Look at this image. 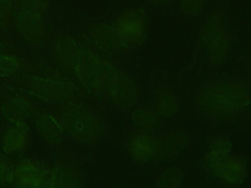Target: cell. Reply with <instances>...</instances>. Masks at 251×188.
Masks as SVG:
<instances>
[{"mask_svg": "<svg viewBox=\"0 0 251 188\" xmlns=\"http://www.w3.org/2000/svg\"><path fill=\"white\" fill-rule=\"evenodd\" d=\"M75 71L87 88L112 97L123 108L131 107L138 97L135 84L125 72L91 51L80 49Z\"/></svg>", "mask_w": 251, "mask_h": 188, "instance_id": "6da1fadb", "label": "cell"}, {"mask_svg": "<svg viewBox=\"0 0 251 188\" xmlns=\"http://www.w3.org/2000/svg\"><path fill=\"white\" fill-rule=\"evenodd\" d=\"M251 101V93L245 84L223 80L203 88L197 98L200 110L214 118H231L243 112Z\"/></svg>", "mask_w": 251, "mask_h": 188, "instance_id": "7a4b0ae2", "label": "cell"}, {"mask_svg": "<svg viewBox=\"0 0 251 188\" xmlns=\"http://www.w3.org/2000/svg\"><path fill=\"white\" fill-rule=\"evenodd\" d=\"M154 106L156 112L163 117L174 116L178 109L176 97L169 90H159L154 95Z\"/></svg>", "mask_w": 251, "mask_h": 188, "instance_id": "9a60e30c", "label": "cell"}, {"mask_svg": "<svg viewBox=\"0 0 251 188\" xmlns=\"http://www.w3.org/2000/svg\"><path fill=\"white\" fill-rule=\"evenodd\" d=\"M12 179V170L9 163L2 157H0V181H10Z\"/></svg>", "mask_w": 251, "mask_h": 188, "instance_id": "d4e9b609", "label": "cell"}, {"mask_svg": "<svg viewBox=\"0 0 251 188\" xmlns=\"http://www.w3.org/2000/svg\"><path fill=\"white\" fill-rule=\"evenodd\" d=\"M55 179V172L52 168H45L41 179L39 181L38 187H53Z\"/></svg>", "mask_w": 251, "mask_h": 188, "instance_id": "cb8c5ba5", "label": "cell"}, {"mask_svg": "<svg viewBox=\"0 0 251 188\" xmlns=\"http://www.w3.org/2000/svg\"><path fill=\"white\" fill-rule=\"evenodd\" d=\"M80 54V48L70 37H62L54 44V56L57 62L66 70L75 71Z\"/></svg>", "mask_w": 251, "mask_h": 188, "instance_id": "9c48e42d", "label": "cell"}, {"mask_svg": "<svg viewBox=\"0 0 251 188\" xmlns=\"http://www.w3.org/2000/svg\"><path fill=\"white\" fill-rule=\"evenodd\" d=\"M91 33L93 39L107 50L119 51L126 47V41L122 38L116 28L100 25L95 27Z\"/></svg>", "mask_w": 251, "mask_h": 188, "instance_id": "7c38bea8", "label": "cell"}, {"mask_svg": "<svg viewBox=\"0 0 251 188\" xmlns=\"http://www.w3.org/2000/svg\"><path fill=\"white\" fill-rule=\"evenodd\" d=\"M206 164L223 182L228 185H238L245 178V163L238 156L223 155L210 151L206 157Z\"/></svg>", "mask_w": 251, "mask_h": 188, "instance_id": "5b68a950", "label": "cell"}, {"mask_svg": "<svg viewBox=\"0 0 251 188\" xmlns=\"http://www.w3.org/2000/svg\"><path fill=\"white\" fill-rule=\"evenodd\" d=\"M206 0H181V9L188 16H196L203 10Z\"/></svg>", "mask_w": 251, "mask_h": 188, "instance_id": "44dd1931", "label": "cell"}, {"mask_svg": "<svg viewBox=\"0 0 251 188\" xmlns=\"http://www.w3.org/2000/svg\"><path fill=\"white\" fill-rule=\"evenodd\" d=\"M180 175L177 170L174 168H168L164 170L156 180V185L165 186V187H174L179 184Z\"/></svg>", "mask_w": 251, "mask_h": 188, "instance_id": "ffe728a7", "label": "cell"}, {"mask_svg": "<svg viewBox=\"0 0 251 188\" xmlns=\"http://www.w3.org/2000/svg\"><path fill=\"white\" fill-rule=\"evenodd\" d=\"M22 9L29 10L32 12H36L42 14L44 10V0H19Z\"/></svg>", "mask_w": 251, "mask_h": 188, "instance_id": "603a6c76", "label": "cell"}, {"mask_svg": "<svg viewBox=\"0 0 251 188\" xmlns=\"http://www.w3.org/2000/svg\"><path fill=\"white\" fill-rule=\"evenodd\" d=\"M27 141V129L24 122L9 126L3 135V149L8 154L21 152Z\"/></svg>", "mask_w": 251, "mask_h": 188, "instance_id": "8fae6325", "label": "cell"}, {"mask_svg": "<svg viewBox=\"0 0 251 188\" xmlns=\"http://www.w3.org/2000/svg\"><path fill=\"white\" fill-rule=\"evenodd\" d=\"M63 126L76 141L90 143L96 141L102 133L98 118L85 108L78 105H68L60 114Z\"/></svg>", "mask_w": 251, "mask_h": 188, "instance_id": "3957f363", "label": "cell"}, {"mask_svg": "<svg viewBox=\"0 0 251 188\" xmlns=\"http://www.w3.org/2000/svg\"><path fill=\"white\" fill-rule=\"evenodd\" d=\"M12 11V0H0V20L9 17Z\"/></svg>", "mask_w": 251, "mask_h": 188, "instance_id": "484cf974", "label": "cell"}, {"mask_svg": "<svg viewBox=\"0 0 251 188\" xmlns=\"http://www.w3.org/2000/svg\"><path fill=\"white\" fill-rule=\"evenodd\" d=\"M55 179L53 187H75L79 184L77 172L71 166L62 165L54 169Z\"/></svg>", "mask_w": 251, "mask_h": 188, "instance_id": "d6986e66", "label": "cell"}, {"mask_svg": "<svg viewBox=\"0 0 251 188\" xmlns=\"http://www.w3.org/2000/svg\"><path fill=\"white\" fill-rule=\"evenodd\" d=\"M36 128L39 134L50 144L58 146L62 143V131L56 120L48 115H40L36 118Z\"/></svg>", "mask_w": 251, "mask_h": 188, "instance_id": "5bb4252c", "label": "cell"}, {"mask_svg": "<svg viewBox=\"0 0 251 188\" xmlns=\"http://www.w3.org/2000/svg\"><path fill=\"white\" fill-rule=\"evenodd\" d=\"M186 143V136L183 132H168L162 139L158 140V154L171 156L181 150Z\"/></svg>", "mask_w": 251, "mask_h": 188, "instance_id": "e0dca14e", "label": "cell"}, {"mask_svg": "<svg viewBox=\"0 0 251 188\" xmlns=\"http://www.w3.org/2000/svg\"><path fill=\"white\" fill-rule=\"evenodd\" d=\"M143 27V21L141 16L137 13H128L121 17L117 24L116 30L122 36V38L126 42L131 41L134 37L138 36Z\"/></svg>", "mask_w": 251, "mask_h": 188, "instance_id": "4fadbf2b", "label": "cell"}, {"mask_svg": "<svg viewBox=\"0 0 251 188\" xmlns=\"http://www.w3.org/2000/svg\"><path fill=\"white\" fill-rule=\"evenodd\" d=\"M19 69V63L13 58L0 56V75H10Z\"/></svg>", "mask_w": 251, "mask_h": 188, "instance_id": "7402d4cb", "label": "cell"}, {"mask_svg": "<svg viewBox=\"0 0 251 188\" xmlns=\"http://www.w3.org/2000/svg\"><path fill=\"white\" fill-rule=\"evenodd\" d=\"M27 85L32 93L50 103L60 104L70 98V93L63 84L50 79L31 77Z\"/></svg>", "mask_w": 251, "mask_h": 188, "instance_id": "8992f818", "label": "cell"}, {"mask_svg": "<svg viewBox=\"0 0 251 188\" xmlns=\"http://www.w3.org/2000/svg\"><path fill=\"white\" fill-rule=\"evenodd\" d=\"M18 25L25 38L32 43H39L44 35L41 14L22 9L18 13Z\"/></svg>", "mask_w": 251, "mask_h": 188, "instance_id": "ba28073f", "label": "cell"}, {"mask_svg": "<svg viewBox=\"0 0 251 188\" xmlns=\"http://www.w3.org/2000/svg\"><path fill=\"white\" fill-rule=\"evenodd\" d=\"M202 42L212 63L221 64L226 59L229 47V35L224 20L219 15H211L204 23Z\"/></svg>", "mask_w": 251, "mask_h": 188, "instance_id": "277c9868", "label": "cell"}, {"mask_svg": "<svg viewBox=\"0 0 251 188\" xmlns=\"http://www.w3.org/2000/svg\"><path fill=\"white\" fill-rule=\"evenodd\" d=\"M128 148L135 160L146 162L158 154V140L143 131L130 139Z\"/></svg>", "mask_w": 251, "mask_h": 188, "instance_id": "30bf717a", "label": "cell"}, {"mask_svg": "<svg viewBox=\"0 0 251 188\" xmlns=\"http://www.w3.org/2000/svg\"><path fill=\"white\" fill-rule=\"evenodd\" d=\"M4 115L15 122H24L30 112L28 103L22 98H13L6 101L2 107Z\"/></svg>", "mask_w": 251, "mask_h": 188, "instance_id": "2e32d148", "label": "cell"}, {"mask_svg": "<svg viewBox=\"0 0 251 188\" xmlns=\"http://www.w3.org/2000/svg\"><path fill=\"white\" fill-rule=\"evenodd\" d=\"M44 170L45 167L40 164L31 160H25L20 162L12 170V179L19 187H38Z\"/></svg>", "mask_w": 251, "mask_h": 188, "instance_id": "52a82bcc", "label": "cell"}, {"mask_svg": "<svg viewBox=\"0 0 251 188\" xmlns=\"http://www.w3.org/2000/svg\"><path fill=\"white\" fill-rule=\"evenodd\" d=\"M132 119L138 128L147 132L157 125L159 120V114L154 108L144 106L138 107L132 114Z\"/></svg>", "mask_w": 251, "mask_h": 188, "instance_id": "ac0fdd59", "label": "cell"}]
</instances>
